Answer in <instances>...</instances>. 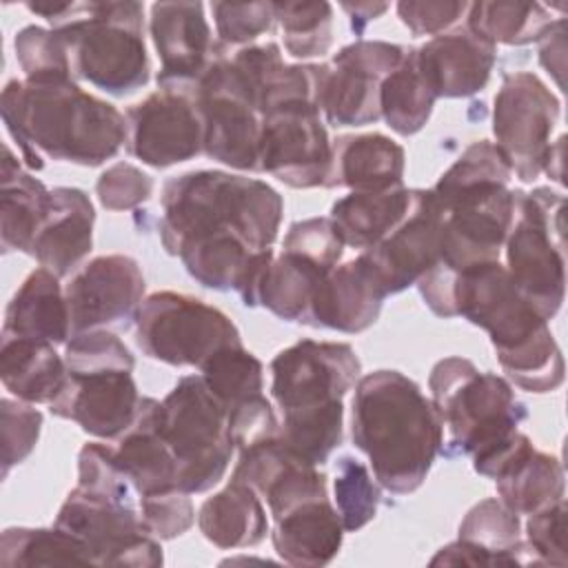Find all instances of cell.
Masks as SVG:
<instances>
[{
	"instance_id": "cell-42",
	"label": "cell",
	"mask_w": 568,
	"mask_h": 568,
	"mask_svg": "<svg viewBox=\"0 0 568 568\" xmlns=\"http://www.w3.org/2000/svg\"><path fill=\"white\" fill-rule=\"evenodd\" d=\"M13 47L24 80L73 78L67 47L53 29L29 24L16 33Z\"/></svg>"
},
{
	"instance_id": "cell-21",
	"label": "cell",
	"mask_w": 568,
	"mask_h": 568,
	"mask_svg": "<svg viewBox=\"0 0 568 568\" xmlns=\"http://www.w3.org/2000/svg\"><path fill=\"white\" fill-rule=\"evenodd\" d=\"M149 31L160 58L158 87H193L209 64L226 53L211 36L202 2L151 4Z\"/></svg>"
},
{
	"instance_id": "cell-53",
	"label": "cell",
	"mask_w": 568,
	"mask_h": 568,
	"mask_svg": "<svg viewBox=\"0 0 568 568\" xmlns=\"http://www.w3.org/2000/svg\"><path fill=\"white\" fill-rule=\"evenodd\" d=\"M564 142H566V138L559 135V138L550 144L548 155H546V160H544V171H541V173H546L548 178H552V180L559 182V184H564Z\"/></svg>"
},
{
	"instance_id": "cell-40",
	"label": "cell",
	"mask_w": 568,
	"mask_h": 568,
	"mask_svg": "<svg viewBox=\"0 0 568 568\" xmlns=\"http://www.w3.org/2000/svg\"><path fill=\"white\" fill-rule=\"evenodd\" d=\"M284 49L300 60L324 55L333 44V7L320 2H273Z\"/></svg>"
},
{
	"instance_id": "cell-22",
	"label": "cell",
	"mask_w": 568,
	"mask_h": 568,
	"mask_svg": "<svg viewBox=\"0 0 568 568\" xmlns=\"http://www.w3.org/2000/svg\"><path fill=\"white\" fill-rule=\"evenodd\" d=\"M433 561L437 566H541L521 539L519 515L497 497L475 504L459 524L457 541L439 548Z\"/></svg>"
},
{
	"instance_id": "cell-48",
	"label": "cell",
	"mask_w": 568,
	"mask_h": 568,
	"mask_svg": "<svg viewBox=\"0 0 568 568\" xmlns=\"http://www.w3.org/2000/svg\"><path fill=\"white\" fill-rule=\"evenodd\" d=\"M282 248L306 255L328 268H335L344 253V242L331 217H308L291 224Z\"/></svg>"
},
{
	"instance_id": "cell-2",
	"label": "cell",
	"mask_w": 568,
	"mask_h": 568,
	"mask_svg": "<svg viewBox=\"0 0 568 568\" xmlns=\"http://www.w3.org/2000/svg\"><path fill=\"white\" fill-rule=\"evenodd\" d=\"M0 113L22 160L38 171V151L51 160L100 166L126 144V118L73 78L11 80L2 89Z\"/></svg>"
},
{
	"instance_id": "cell-44",
	"label": "cell",
	"mask_w": 568,
	"mask_h": 568,
	"mask_svg": "<svg viewBox=\"0 0 568 568\" xmlns=\"http://www.w3.org/2000/svg\"><path fill=\"white\" fill-rule=\"evenodd\" d=\"M220 42L248 47L275 22L273 2H211Z\"/></svg>"
},
{
	"instance_id": "cell-13",
	"label": "cell",
	"mask_w": 568,
	"mask_h": 568,
	"mask_svg": "<svg viewBox=\"0 0 568 568\" xmlns=\"http://www.w3.org/2000/svg\"><path fill=\"white\" fill-rule=\"evenodd\" d=\"M211 160L237 171H257L262 115L237 67L224 53L193 84Z\"/></svg>"
},
{
	"instance_id": "cell-33",
	"label": "cell",
	"mask_w": 568,
	"mask_h": 568,
	"mask_svg": "<svg viewBox=\"0 0 568 568\" xmlns=\"http://www.w3.org/2000/svg\"><path fill=\"white\" fill-rule=\"evenodd\" d=\"M331 271L306 255L282 248L260 275L253 306H264L286 322H302L315 288Z\"/></svg>"
},
{
	"instance_id": "cell-17",
	"label": "cell",
	"mask_w": 568,
	"mask_h": 568,
	"mask_svg": "<svg viewBox=\"0 0 568 568\" xmlns=\"http://www.w3.org/2000/svg\"><path fill=\"white\" fill-rule=\"evenodd\" d=\"M126 151L153 169L202 153L204 126L193 87H158L126 109Z\"/></svg>"
},
{
	"instance_id": "cell-26",
	"label": "cell",
	"mask_w": 568,
	"mask_h": 568,
	"mask_svg": "<svg viewBox=\"0 0 568 568\" xmlns=\"http://www.w3.org/2000/svg\"><path fill=\"white\" fill-rule=\"evenodd\" d=\"M160 402L142 397L133 424L118 437L115 462L133 484L138 497L178 488V462L160 433Z\"/></svg>"
},
{
	"instance_id": "cell-8",
	"label": "cell",
	"mask_w": 568,
	"mask_h": 568,
	"mask_svg": "<svg viewBox=\"0 0 568 568\" xmlns=\"http://www.w3.org/2000/svg\"><path fill=\"white\" fill-rule=\"evenodd\" d=\"M430 402L448 430L450 453L473 459L490 453L519 430L526 406L508 379L479 371L470 359L444 357L428 377Z\"/></svg>"
},
{
	"instance_id": "cell-27",
	"label": "cell",
	"mask_w": 568,
	"mask_h": 568,
	"mask_svg": "<svg viewBox=\"0 0 568 568\" xmlns=\"http://www.w3.org/2000/svg\"><path fill=\"white\" fill-rule=\"evenodd\" d=\"M404 149L384 133L339 135L324 189L346 186L355 193H379L402 186Z\"/></svg>"
},
{
	"instance_id": "cell-3",
	"label": "cell",
	"mask_w": 568,
	"mask_h": 568,
	"mask_svg": "<svg viewBox=\"0 0 568 568\" xmlns=\"http://www.w3.org/2000/svg\"><path fill=\"white\" fill-rule=\"evenodd\" d=\"M351 437L368 457L375 481L393 495H408L424 484L442 450L444 424L410 377L382 368L355 384Z\"/></svg>"
},
{
	"instance_id": "cell-35",
	"label": "cell",
	"mask_w": 568,
	"mask_h": 568,
	"mask_svg": "<svg viewBox=\"0 0 568 568\" xmlns=\"http://www.w3.org/2000/svg\"><path fill=\"white\" fill-rule=\"evenodd\" d=\"M410 202V189L397 186L379 193H348L331 206V222L344 246L371 248L397 224Z\"/></svg>"
},
{
	"instance_id": "cell-38",
	"label": "cell",
	"mask_w": 568,
	"mask_h": 568,
	"mask_svg": "<svg viewBox=\"0 0 568 568\" xmlns=\"http://www.w3.org/2000/svg\"><path fill=\"white\" fill-rule=\"evenodd\" d=\"M2 566H55L93 564L87 546L58 528H4L0 539Z\"/></svg>"
},
{
	"instance_id": "cell-11",
	"label": "cell",
	"mask_w": 568,
	"mask_h": 568,
	"mask_svg": "<svg viewBox=\"0 0 568 568\" xmlns=\"http://www.w3.org/2000/svg\"><path fill=\"white\" fill-rule=\"evenodd\" d=\"M135 344L151 359L200 368L213 353L242 339L220 308L186 293L158 291L135 313Z\"/></svg>"
},
{
	"instance_id": "cell-23",
	"label": "cell",
	"mask_w": 568,
	"mask_h": 568,
	"mask_svg": "<svg viewBox=\"0 0 568 568\" xmlns=\"http://www.w3.org/2000/svg\"><path fill=\"white\" fill-rule=\"evenodd\" d=\"M386 291L368 260L337 264L315 288L302 324L333 328L339 333H362L379 317Z\"/></svg>"
},
{
	"instance_id": "cell-30",
	"label": "cell",
	"mask_w": 568,
	"mask_h": 568,
	"mask_svg": "<svg viewBox=\"0 0 568 568\" xmlns=\"http://www.w3.org/2000/svg\"><path fill=\"white\" fill-rule=\"evenodd\" d=\"M55 344L2 337L0 379L4 388L27 404H51L67 384V364Z\"/></svg>"
},
{
	"instance_id": "cell-51",
	"label": "cell",
	"mask_w": 568,
	"mask_h": 568,
	"mask_svg": "<svg viewBox=\"0 0 568 568\" xmlns=\"http://www.w3.org/2000/svg\"><path fill=\"white\" fill-rule=\"evenodd\" d=\"M539 62L555 75V82L564 87V67H566V20L557 18L550 29L539 40Z\"/></svg>"
},
{
	"instance_id": "cell-39",
	"label": "cell",
	"mask_w": 568,
	"mask_h": 568,
	"mask_svg": "<svg viewBox=\"0 0 568 568\" xmlns=\"http://www.w3.org/2000/svg\"><path fill=\"white\" fill-rule=\"evenodd\" d=\"M200 375L211 393L224 404L226 413L242 402L262 395L264 368L262 362L242 344L226 346L213 353L202 366Z\"/></svg>"
},
{
	"instance_id": "cell-37",
	"label": "cell",
	"mask_w": 568,
	"mask_h": 568,
	"mask_svg": "<svg viewBox=\"0 0 568 568\" xmlns=\"http://www.w3.org/2000/svg\"><path fill=\"white\" fill-rule=\"evenodd\" d=\"M552 22V13L539 2H473L466 11V27L495 47L539 42Z\"/></svg>"
},
{
	"instance_id": "cell-31",
	"label": "cell",
	"mask_w": 568,
	"mask_h": 568,
	"mask_svg": "<svg viewBox=\"0 0 568 568\" xmlns=\"http://www.w3.org/2000/svg\"><path fill=\"white\" fill-rule=\"evenodd\" d=\"M200 532L217 548L257 546L268 532L262 497L244 481L231 479L197 510Z\"/></svg>"
},
{
	"instance_id": "cell-18",
	"label": "cell",
	"mask_w": 568,
	"mask_h": 568,
	"mask_svg": "<svg viewBox=\"0 0 568 568\" xmlns=\"http://www.w3.org/2000/svg\"><path fill=\"white\" fill-rule=\"evenodd\" d=\"M406 47L384 40H357L342 47L328 62L320 111L333 126L377 122L382 80L402 62Z\"/></svg>"
},
{
	"instance_id": "cell-34",
	"label": "cell",
	"mask_w": 568,
	"mask_h": 568,
	"mask_svg": "<svg viewBox=\"0 0 568 568\" xmlns=\"http://www.w3.org/2000/svg\"><path fill=\"white\" fill-rule=\"evenodd\" d=\"M495 484L499 499L517 515H532L564 499L566 493L561 462L532 444L501 470Z\"/></svg>"
},
{
	"instance_id": "cell-12",
	"label": "cell",
	"mask_w": 568,
	"mask_h": 568,
	"mask_svg": "<svg viewBox=\"0 0 568 568\" xmlns=\"http://www.w3.org/2000/svg\"><path fill=\"white\" fill-rule=\"evenodd\" d=\"M359 373L351 344L300 339L271 359V395L282 417L344 410L342 399Z\"/></svg>"
},
{
	"instance_id": "cell-5",
	"label": "cell",
	"mask_w": 568,
	"mask_h": 568,
	"mask_svg": "<svg viewBox=\"0 0 568 568\" xmlns=\"http://www.w3.org/2000/svg\"><path fill=\"white\" fill-rule=\"evenodd\" d=\"M284 213L282 195L262 180L226 171H189L162 189L160 240L166 253L215 235H235L255 248H271Z\"/></svg>"
},
{
	"instance_id": "cell-9",
	"label": "cell",
	"mask_w": 568,
	"mask_h": 568,
	"mask_svg": "<svg viewBox=\"0 0 568 568\" xmlns=\"http://www.w3.org/2000/svg\"><path fill=\"white\" fill-rule=\"evenodd\" d=\"M564 195L546 186L515 191L510 229L504 240L506 271L517 291L552 320L566 293V226Z\"/></svg>"
},
{
	"instance_id": "cell-43",
	"label": "cell",
	"mask_w": 568,
	"mask_h": 568,
	"mask_svg": "<svg viewBox=\"0 0 568 568\" xmlns=\"http://www.w3.org/2000/svg\"><path fill=\"white\" fill-rule=\"evenodd\" d=\"M42 426V413L22 399H0V433H2V477L16 464H22L36 448Z\"/></svg>"
},
{
	"instance_id": "cell-50",
	"label": "cell",
	"mask_w": 568,
	"mask_h": 568,
	"mask_svg": "<svg viewBox=\"0 0 568 568\" xmlns=\"http://www.w3.org/2000/svg\"><path fill=\"white\" fill-rule=\"evenodd\" d=\"M229 428L235 450L280 435V422L264 395H255L229 410Z\"/></svg>"
},
{
	"instance_id": "cell-24",
	"label": "cell",
	"mask_w": 568,
	"mask_h": 568,
	"mask_svg": "<svg viewBox=\"0 0 568 568\" xmlns=\"http://www.w3.org/2000/svg\"><path fill=\"white\" fill-rule=\"evenodd\" d=\"M415 55L435 98H468L488 84L497 47L464 24L426 40Z\"/></svg>"
},
{
	"instance_id": "cell-52",
	"label": "cell",
	"mask_w": 568,
	"mask_h": 568,
	"mask_svg": "<svg viewBox=\"0 0 568 568\" xmlns=\"http://www.w3.org/2000/svg\"><path fill=\"white\" fill-rule=\"evenodd\" d=\"M342 9L351 16L353 29H355L357 33H362L364 27H366L371 20L379 18V16L388 9V4H386V2H355V4L342 2Z\"/></svg>"
},
{
	"instance_id": "cell-29",
	"label": "cell",
	"mask_w": 568,
	"mask_h": 568,
	"mask_svg": "<svg viewBox=\"0 0 568 568\" xmlns=\"http://www.w3.org/2000/svg\"><path fill=\"white\" fill-rule=\"evenodd\" d=\"M58 280V275L42 266L27 275L4 311L2 337L67 344L71 324L64 291Z\"/></svg>"
},
{
	"instance_id": "cell-7",
	"label": "cell",
	"mask_w": 568,
	"mask_h": 568,
	"mask_svg": "<svg viewBox=\"0 0 568 568\" xmlns=\"http://www.w3.org/2000/svg\"><path fill=\"white\" fill-rule=\"evenodd\" d=\"M64 364L67 384L49 410L98 439H118L133 424L142 399L131 351L118 335L98 328L71 335Z\"/></svg>"
},
{
	"instance_id": "cell-1",
	"label": "cell",
	"mask_w": 568,
	"mask_h": 568,
	"mask_svg": "<svg viewBox=\"0 0 568 568\" xmlns=\"http://www.w3.org/2000/svg\"><path fill=\"white\" fill-rule=\"evenodd\" d=\"M513 171L501 151L479 140L430 189L444 211L439 260L417 280L419 295L439 317H453L455 275L484 262H499L510 229Z\"/></svg>"
},
{
	"instance_id": "cell-49",
	"label": "cell",
	"mask_w": 568,
	"mask_h": 568,
	"mask_svg": "<svg viewBox=\"0 0 568 568\" xmlns=\"http://www.w3.org/2000/svg\"><path fill=\"white\" fill-rule=\"evenodd\" d=\"M399 20L415 33V36H442L455 29L462 18H466L468 2H448V0H402L397 2Z\"/></svg>"
},
{
	"instance_id": "cell-28",
	"label": "cell",
	"mask_w": 568,
	"mask_h": 568,
	"mask_svg": "<svg viewBox=\"0 0 568 568\" xmlns=\"http://www.w3.org/2000/svg\"><path fill=\"white\" fill-rule=\"evenodd\" d=\"M344 526L328 495L306 499L273 517L271 541L291 566H326L339 552Z\"/></svg>"
},
{
	"instance_id": "cell-46",
	"label": "cell",
	"mask_w": 568,
	"mask_h": 568,
	"mask_svg": "<svg viewBox=\"0 0 568 568\" xmlns=\"http://www.w3.org/2000/svg\"><path fill=\"white\" fill-rule=\"evenodd\" d=\"M98 200L109 211H129L153 193V178L129 162H115L95 182Z\"/></svg>"
},
{
	"instance_id": "cell-41",
	"label": "cell",
	"mask_w": 568,
	"mask_h": 568,
	"mask_svg": "<svg viewBox=\"0 0 568 568\" xmlns=\"http://www.w3.org/2000/svg\"><path fill=\"white\" fill-rule=\"evenodd\" d=\"M333 490L335 510L346 532L359 530L371 519H375L379 506V488L364 464L348 455L339 457Z\"/></svg>"
},
{
	"instance_id": "cell-36",
	"label": "cell",
	"mask_w": 568,
	"mask_h": 568,
	"mask_svg": "<svg viewBox=\"0 0 568 568\" xmlns=\"http://www.w3.org/2000/svg\"><path fill=\"white\" fill-rule=\"evenodd\" d=\"M435 100L417 67L415 47H406L402 62L382 80L379 115L397 135H415L426 126Z\"/></svg>"
},
{
	"instance_id": "cell-4",
	"label": "cell",
	"mask_w": 568,
	"mask_h": 568,
	"mask_svg": "<svg viewBox=\"0 0 568 568\" xmlns=\"http://www.w3.org/2000/svg\"><path fill=\"white\" fill-rule=\"evenodd\" d=\"M453 311L488 333L499 366L515 386L530 393L561 386L564 357L548 320L517 291L501 262H484L457 273Z\"/></svg>"
},
{
	"instance_id": "cell-32",
	"label": "cell",
	"mask_w": 568,
	"mask_h": 568,
	"mask_svg": "<svg viewBox=\"0 0 568 568\" xmlns=\"http://www.w3.org/2000/svg\"><path fill=\"white\" fill-rule=\"evenodd\" d=\"M2 195H0V237L2 251H22L29 255L33 237L42 226L49 206L51 189L38 178L27 173L13 158L11 149L4 146L2 160Z\"/></svg>"
},
{
	"instance_id": "cell-10",
	"label": "cell",
	"mask_w": 568,
	"mask_h": 568,
	"mask_svg": "<svg viewBox=\"0 0 568 568\" xmlns=\"http://www.w3.org/2000/svg\"><path fill=\"white\" fill-rule=\"evenodd\" d=\"M160 433L178 462V488L211 490L226 473L235 444L224 404L202 375H184L160 402Z\"/></svg>"
},
{
	"instance_id": "cell-15",
	"label": "cell",
	"mask_w": 568,
	"mask_h": 568,
	"mask_svg": "<svg viewBox=\"0 0 568 568\" xmlns=\"http://www.w3.org/2000/svg\"><path fill=\"white\" fill-rule=\"evenodd\" d=\"M559 106L557 95L535 73L504 75L493 102V133L495 146L521 182H532L544 171L550 135L559 124Z\"/></svg>"
},
{
	"instance_id": "cell-6",
	"label": "cell",
	"mask_w": 568,
	"mask_h": 568,
	"mask_svg": "<svg viewBox=\"0 0 568 568\" xmlns=\"http://www.w3.org/2000/svg\"><path fill=\"white\" fill-rule=\"evenodd\" d=\"M51 29L67 47L73 78L115 98L129 95L149 82L144 4L133 0L67 2Z\"/></svg>"
},
{
	"instance_id": "cell-19",
	"label": "cell",
	"mask_w": 568,
	"mask_h": 568,
	"mask_svg": "<svg viewBox=\"0 0 568 568\" xmlns=\"http://www.w3.org/2000/svg\"><path fill=\"white\" fill-rule=\"evenodd\" d=\"M442 224L444 211L433 191L410 189L408 209L397 224L362 251L388 295L417 284L437 264Z\"/></svg>"
},
{
	"instance_id": "cell-16",
	"label": "cell",
	"mask_w": 568,
	"mask_h": 568,
	"mask_svg": "<svg viewBox=\"0 0 568 568\" xmlns=\"http://www.w3.org/2000/svg\"><path fill=\"white\" fill-rule=\"evenodd\" d=\"M320 106L297 102L262 115L257 171L291 189L324 186L333 158V142L320 118Z\"/></svg>"
},
{
	"instance_id": "cell-14",
	"label": "cell",
	"mask_w": 568,
	"mask_h": 568,
	"mask_svg": "<svg viewBox=\"0 0 568 568\" xmlns=\"http://www.w3.org/2000/svg\"><path fill=\"white\" fill-rule=\"evenodd\" d=\"M55 526L75 535L95 566L155 568L164 555L140 515V504L73 488L58 510Z\"/></svg>"
},
{
	"instance_id": "cell-47",
	"label": "cell",
	"mask_w": 568,
	"mask_h": 568,
	"mask_svg": "<svg viewBox=\"0 0 568 568\" xmlns=\"http://www.w3.org/2000/svg\"><path fill=\"white\" fill-rule=\"evenodd\" d=\"M566 499H559L532 515L526 521V544L532 548L541 566L568 564L566 557Z\"/></svg>"
},
{
	"instance_id": "cell-45",
	"label": "cell",
	"mask_w": 568,
	"mask_h": 568,
	"mask_svg": "<svg viewBox=\"0 0 568 568\" xmlns=\"http://www.w3.org/2000/svg\"><path fill=\"white\" fill-rule=\"evenodd\" d=\"M140 515L146 530L158 539L180 537L195 521L193 501L189 493L180 488L151 497H140Z\"/></svg>"
},
{
	"instance_id": "cell-20",
	"label": "cell",
	"mask_w": 568,
	"mask_h": 568,
	"mask_svg": "<svg viewBox=\"0 0 568 568\" xmlns=\"http://www.w3.org/2000/svg\"><path fill=\"white\" fill-rule=\"evenodd\" d=\"M144 297V275L140 264L122 253L100 255L64 286L71 335L122 326L135 317Z\"/></svg>"
},
{
	"instance_id": "cell-25",
	"label": "cell",
	"mask_w": 568,
	"mask_h": 568,
	"mask_svg": "<svg viewBox=\"0 0 568 568\" xmlns=\"http://www.w3.org/2000/svg\"><path fill=\"white\" fill-rule=\"evenodd\" d=\"M93 222L95 211L82 189H51V206L33 237L29 255L58 277L71 275L91 253Z\"/></svg>"
}]
</instances>
